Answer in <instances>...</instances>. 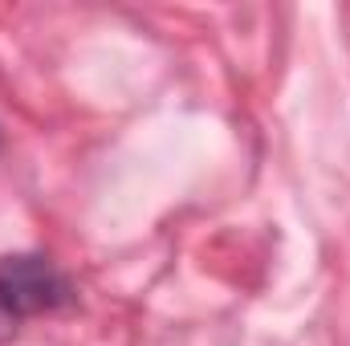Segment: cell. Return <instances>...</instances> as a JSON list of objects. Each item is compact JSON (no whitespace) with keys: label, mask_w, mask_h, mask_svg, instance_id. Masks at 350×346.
Returning <instances> with one entry per match:
<instances>
[{"label":"cell","mask_w":350,"mask_h":346,"mask_svg":"<svg viewBox=\"0 0 350 346\" xmlns=\"http://www.w3.org/2000/svg\"><path fill=\"white\" fill-rule=\"evenodd\" d=\"M78 302L74 281L41 253L0 257V338L16 334L21 322L37 314H57Z\"/></svg>","instance_id":"obj_1"},{"label":"cell","mask_w":350,"mask_h":346,"mask_svg":"<svg viewBox=\"0 0 350 346\" xmlns=\"http://www.w3.org/2000/svg\"><path fill=\"white\" fill-rule=\"evenodd\" d=\"M0 143H4V135H0Z\"/></svg>","instance_id":"obj_2"}]
</instances>
